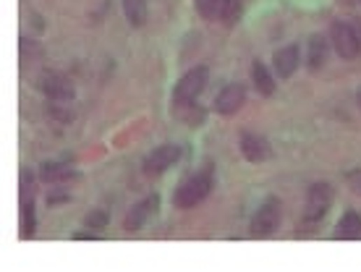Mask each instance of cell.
Segmentation results:
<instances>
[{"mask_svg":"<svg viewBox=\"0 0 361 272\" xmlns=\"http://www.w3.org/2000/svg\"><path fill=\"white\" fill-rule=\"evenodd\" d=\"M212 189V176L210 171L207 173H197V176H191L186 181L178 186V192L173 194V204L180 207V210H191V207H197V204L210 194Z\"/></svg>","mask_w":361,"mask_h":272,"instance_id":"6da1fadb","label":"cell"},{"mask_svg":"<svg viewBox=\"0 0 361 272\" xmlns=\"http://www.w3.org/2000/svg\"><path fill=\"white\" fill-rule=\"evenodd\" d=\"M330 37H332V48H335V52L341 55L343 61H353L361 52L359 37H356V29H353L351 24L335 21L330 29Z\"/></svg>","mask_w":361,"mask_h":272,"instance_id":"7a4b0ae2","label":"cell"},{"mask_svg":"<svg viewBox=\"0 0 361 272\" xmlns=\"http://www.w3.org/2000/svg\"><path fill=\"white\" fill-rule=\"evenodd\" d=\"M332 204V189L330 183H314L306 194V207H304V220L317 222L322 220Z\"/></svg>","mask_w":361,"mask_h":272,"instance_id":"3957f363","label":"cell"},{"mask_svg":"<svg viewBox=\"0 0 361 272\" xmlns=\"http://www.w3.org/2000/svg\"><path fill=\"white\" fill-rule=\"evenodd\" d=\"M207 79H210V71L199 66V69H191L183 79L176 84V92H173V102H191L197 100L204 87H207Z\"/></svg>","mask_w":361,"mask_h":272,"instance_id":"277c9868","label":"cell"},{"mask_svg":"<svg viewBox=\"0 0 361 272\" xmlns=\"http://www.w3.org/2000/svg\"><path fill=\"white\" fill-rule=\"evenodd\" d=\"M278 225H281V202L270 196V199H264V204L260 207V212L254 215V220H251V233L254 236H272V233L278 231Z\"/></svg>","mask_w":361,"mask_h":272,"instance_id":"5b68a950","label":"cell"},{"mask_svg":"<svg viewBox=\"0 0 361 272\" xmlns=\"http://www.w3.org/2000/svg\"><path fill=\"white\" fill-rule=\"evenodd\" d=\"M178 157H180V150L176 144L157 147V150L144 160V173H147V176H160V173H165L168 168H173V165L178 162Z\"/></svg>","mask_w":361,"mask_h":272,"instance_id":"8992f818","label":"cell"},{"mask_svg":"<svg viewBox=\"0 0 361 272\" xmlns=\"http://www.w3.org/2000/svg\"><path fill=\"white\" fill-rule=\"evenodd\" d=\"M42 92L52 102H69L73 100V84L60 73H45L42 76Z\"/></svg>","mask_w":361,"mask_h":272,"instance_id":"52a82bcc","label":"cell"},{"mask_svg":"<svg viewBox=\"0 0 361 272\" xmlns=\"http://www.w3.org/2000/svg\"><path fill=\"white\" fill-rule=\"evenodd\" d=\"M243 102H246V90H243L241 84H231V87H225V90L218 94L215 110L220 113V115H233V113L241 110Z\"/></svg>","mask_w":361,"mask_h":272,"instance_id":"ba28073f","label":"cell"},{"mask_svg":"<svg viewBox=\"0 0 361 272\" xmlns=\"http://www.w3.org/2000/svg\"><path fill=\"white\" fill-rule=\"evenodd\" d=\"M157 202H160L157 196H147L144 202L136 204V207H134V210H131L129 215H126V220H123V228H126V231H141V228H144V222L150 220L152 212L157 210Z\"/></svg>","mask_w":361,"mask_h":272,"instance_id":"9c48e42d","label":"cell"},{"mask_svg":"<svg viewBox=\"0 0 361 272\" xmlns=\"http://www.w3.org/2000/svg\"><path fill=\"white\" fill-rule=\"evenodd\" d=\"M241 152L249 162H262L270 157V147L262 136H254V134H243L241 136Z\"/></svg>","mask_w":361,"mask_h":272,"instance_id":"30bf717a","label":"cell"},{"mask_svg":"<svg viewBox=\"0 0 361 272\" xmlns=\"http://www.w3.org/2000/svg\"><path fill=\"white\" fill-rule=\"evenodd\" d=\"M296 69H299V48L296 45H288V48L275 52V73L281 79H291Z\"/></svg>","mask_w":361,"mask_h":272,"instance_id":"8fae6325","label":"cell"},{"mask_svg":"<svg viewBox=\"0 0 361 272\" xmlns=\"http://www.w3.org/2000/svg\"><path fill=\"white\" fill-rule=\"evenodd\" d=\"M361 236V217L356 212H346L338 222V228H335V238H343V241H348V238H359Z\"/></svg>","mask_w":361,"mask_h":272,"instance_id":"7c38bea8","label":"cell"},{"mask_svg":"<svg viewBox=\"0 0 361 272\" xmlns=\"http://www.w3.org/2000/svg\"><path fill=\"white\" fill-rule=\"evenodd\" d=\"M325 58H327V42L322 40L320 34H314L309 40V52H306V66L311 71H320L325 66Z\"/></svg>","mask_w":361,"mask_h":272,"instance_id":"4fadbf2b","label":"cell"},{"mask_svg":"<svg viewBox=\"0 0 361 272\" xmlns=\"http://www.w3.org/2000/svg\"><path fill=\"white\" fill-rule=\"evenodd\" d=\"M176 115H178L183 123H189V126H199L201 121H204V110H201L197 102H176Z\"/></svg>","mask_w":361,"mask_h":272,"instance_id":"5bb4252c","label":"cell"},{"mask_svg":"<svg viewBox=\"0 0 361 272\" xmlns=\"http://www.w3.org/2000/svg\"><path fill=\"white\" fill-rule=\"evenodd\" d=\"M251 76H254V87H257V92H260V94L270 97L272 92H275V79H272L270 71L264 69L260 61L251 66Z\"/></svg>","mask_w":361,"mask_h":272,"instance_id":"9a60e30c","label":"cell"},{"mask_svg":"<svg viewBox=\"0 0 361 272\" xmlns=\"http://www.w3.org/2000/svg\"><path fill=\"white\" fill-rule=\"evenodd\" d=\"M40 176L45 183H60L66 181V178H71L73 171H71L69 165H60V162H48V165H42Z\"/></svg>","mask_w":361,"mask_h":272,"instance_id":"2e32d148","label":"cell"},{"mask_svg":"<svg viewBox=\"0 0 361 272\" xmlns=\"http://www.w3.org/2000/svg\"><path fill=\"white\" fill-rule=\"evenodd\" d=\"M123 10L134 27H141L147 21V0H123Z\"/></svg>","mask_w":361,"mask_h":272,"instance_id":"e0dca14e","label":"cell"},{"mask_svg":"<svg viewBox=\"0 0 361 272\" xmlns=\"http://www.w3.org/2000/svg\"><path fill=\"white\" fill-rule=\"evenodd\" d=\"M34 233V196L21 199V238Z\"/></svg>","mask_w":361,"mask_h":272,"instance_id":"ac0fdd59","label":"cell"},{"mask_svg":"<svg viewBox=\"0 0 361 272\" xmlns=\"http://www.w3.org/2000/svg\"><path fill=\"white\" fill-rule=\"evenodd\" d=\"M241 13V0H218L215 16H220L222 24H233Z\"/></svg>","mask_w":361,"mask_h":272,"instance_id":"d6986e66","label":"cell"},{"mask_svg":"<svg viewBox=\"0 0 361 272\" xmlns=\"http://www.w3.org/2000/svg\"><path fill=\"white\" fill-rule=\"evenodd\" d=\"M84 225H87V228H97V231H100V228H105V225H108V215H105L102 210L90 212V215L84 217Z\"/></svg>","mask_w":361,"mask_h":272,"instance_id":"ffe728a7","label":"cell"},{"mask_svg":"<svg viewBox=\"0 0 361 272\" xmlns=\"http://www.w3.org/2000/svg\"><path fill=\"white\" fill-rule=\"evenodd\" d=\"M21 199H31L34 196V178L31 173H21Z\"/></svg>","mask_w":361,"mask_h":272,"instance_id":"44dd1931","label":"cell"},{"mask_svg":"<svg viewBox=\"0 0 361 272\" xmlns=\"http://www.w3.org/2000/svg\"><path fill=\"white\" fill-rule=\"evenodd\" d=\"M197 3V8L204 19H212L215 16V10H218V0H194Z\"/></svg>","mask_w":361,"mask_h":272,"instance_id":"7402d4cb","label":"cell"},{"mask_svg":"<svg viewBox=\"0 0 361 272\" xmlns=\"http://www.w3.org/2000/svg\"><path fill=\"white\" fill-rule=\"evenodd\" d=\"M348 186H351L353 192H356V194H359V196H361V171L348 173Z\"/></svg>","mask_w":361,"mask_h":272,"instance_id":"603a6c76","label":"cell"},{"mask_svg":"<svg viewBox=\"0 0 361 272\" xmlns=\"http://www.w3.org/2000/svg\"><path fill=\"white\" fill-rule=\"evenodd\" d=\"M353 29H356V37H359V45H361V19L353 24Z\"/></svg>","mask_w":361,"mask_h":272,"instance_id":"cb8c5ba5","label":"cell"},{"mask_svg":"<svg viewBox=\"0 0 361 272\" xmlns=\"http://www.w3.org/2000/svg\"><path fill=\"white\" fill-rule=\"evenodd\" d=\"M359 108H361V90H359Z\"/></svg>","mask_w":361,"mask_h":272,"instance_id":"d4e9b609","label":"cell"}]
</instances>
